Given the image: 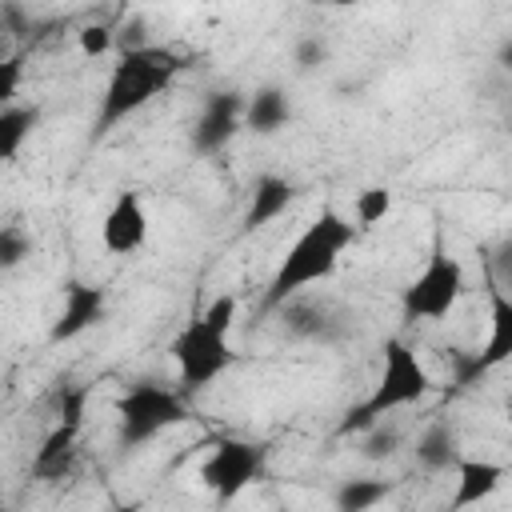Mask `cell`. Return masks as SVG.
<instances>
[{
	"instance_id": "6da1fadb",
	"label": "cell",
	"mask_w": 512,
	"mask_h": 512,
	"mask_svg": "<svg viewBox=\"0 0 512 512\" xmlns=\"http://www.w3.org/2000/svg\"><path fill=\"white\" fill-rule=\"evenodd\" d=\"M348 244H356V224L348 216H340L336 208H320V216L280 256V264L268 280V292H264V308H280L308 284L328 280Z\"/></svg>"
},
{
	"instance_id": "7a4b0ae2",
	"label": "cell",
	"mask_w": 512,
	"mask_h": 512,
	"mask_svg": "<svg viewBox=\"0 0 512 512\" xmlns=\"http://www.w3.org/2000/svg\"><path fill=\"white\" fill-rule=\"evenodd\" d=\"M184 68V60L172 52V48H156V44H144V48H124V56L116 60L108 84H104V96H100V112H96V128H92V140L108 136L120 120H128L132 112H140L152 96H160L172 76Z\"/></svg>"
},
{
	"instance_id": "3957f363",
	"label": "cell",
	"mask_w": 512,
	"mask_h": 512,
	"mask_svg": "<svg viewBox=\"0 0 512 512\" xmlns=\"http://www.w3.org/2000/svg\"><path fill=\"white\" fill-rule=\"evenodd\" d=\"M232 320H236V296L220 292V296H212V304L196 320H188L176 332L172 360H176V376H180L184 392L208 388L232 364V348H228Z\"/></svg>"
},
{
	"instance_id": "277c9868",
	"label": "cell",
	"mask_w": 512,
	"mask_h": 512,
	"mask_svg": "<svg viewBox=\"0 0 512 512\" xmlns=\"http://www.w3.org/2000/svg\"><path fill=\"white\" fill-rule=\"evenodd\" d=\"M428 388H432V376H428V368L420 364V356L404 344V340H384V364H380V380H376V388L360 400V404H352L348 412H344V420H340V436H352V432H368L372 424H380V416H388L392 408H404V404H416V400H424L428 396Z\"/></svg>"
},
{
	"instance_id": "5b68a950",
	"label": "cell",
	"mask_w": 512,
	"mask_h": 512,
	"mask_svg": "<svg viewBox=\"0 0 512 512\" xmlns=\"http://www.w3.org/2000/svg\"><path fill=\"white\" fill-rule=\"evenodd\" d=\"M460 292H464V268L444 248V240L436 236L432 240V252H428V264L412 276V284L404 288L400 304H404V316L408 320H444L456 308Z\"/></svg>"
},
{
	"instance_id": "8992f818",
	"label": "cell",
	"mask_w": 512,
	"mask_h": 512,
	"mask_svg": "<svg viewBox=\"0 0 512 512\" xmlns=\"http://www.w3.org/2000/svg\"><path fill=\"white\" fill-rule=\"evenodd\" d=\"M116 416H120V444L136 448V444L184 424L188 404L180 400V392H172L164 384H132L116 400Z\"/></svg>"
},
{
	"instance_id": "52a82bcc",
	"label": "cell",
	"mask_w": 512,
	"mask_h": 512,
	"mask_svg": "<svg viewBox=\"0 0 512 512\" xmlns=\"http://www.w3.org/2000/svg\"><path fill=\"white\" fill-rule=\"evenodd\" d=\"M260 472H264V448L256 440H240V436L216 440L208 460L200 464V480L216 500H236Z\"/></svg>"
},
{
	"instance_id": "ba28073f",
	"label": "cell",
	"mask_w": 512,
	"mask_h": 512,
	"mask_svg": "<svg viewBox=\"0 0 512 512\" xmlns=\"http://www.w3.org/2000/svg\"><path fill=\"white\" fill-rule=\"evenodd\" d=\"M504 360H512V296L488 276V340L476 356H468L456 372V384H472L476 376L500 368Z\"/></svg>"
},
{
	"instance_id": "9c48e42d",
	"label": "cell",
	"mask_w": 512,
	"mask_h": 512,
	"mask_svg": "<svg viewBox=\"0 0 512 512\" xmlns=\"http://www.w3.org/2000/svg\"><path fill=\"white\" fill-rule=\"evenodd\" d=\"M244 108H248V100L240 92H212L192 128V152H200V156L224 152L228 140L236 136V128L244 124Z\"/></svg>"
},
{
	"instance_id": "30bf717a",
	"label": "cell",
	"mask_w": 512,
	"mask_h": 512,
	"mask_svg": "<svg viewBox=\"0 0 512 512\" xmlns=\"http://www.w3.org/2000/svg\"><path fill=\"white\" fill-rule=\"evenodd\" d=\"M104 308H108V296L100 284H84V280H68L64 284V304H60V316L52 324V340L64 344V340H76L80 332L96 328L104 320Z\"/></svg>"
},
{
	"instance_id": "8fae6325",
	"label": "cell",
	"mask_w": 512,
	"mask_h": 512,
	"mask_svg": "<svg viewBox=\"0 0 512 512\" xmlns=\"http://www.w3.org/2000/svg\"><path fill=\"white\" fill-rule=\"evenodd\" d=\"M100 240H104V248L112 256H132V252L144 248V240H148V212H144L136 192H120L116 196V204L108 208V216L100 224Z\"/></svg>"
},
{
	"instance_id": "7c38bea8",
	"label": "cell",
	"mask_w": 512,
	"mask_h": 512,
	"mask_svg": "<svg viewBox=\"0 0 512 512\" xmlns=\"http://www.w3.org/2000/svg\"><path fill=\"white\" fill-rule=\"evenodd\" d=\"M296 200V184L284 180V176H260L252 184V200L244 208V220H240V232H256L264 224H272L280 212H288V204Z\"/></svg>"
},
{
	"instance_id": "4fadbf2b",
	"label": "cell",
	"mask_w": 512,
	"mask_h": 512,
	"mask_svg": "<svg viewBox=\"0 0 512 512\" xmlns=\"http://www.w3.org/2000/svg\"><path fill=\"white\" fill-rule=\"evenodd\" d=\"M504 480V464L496 460H460L456 464V492H452V504L448 512H464L480 500H488Z\"/></svg>"
},
{
	"instance_id": "5bb4252c",
	"label": "cell",
	"mask_w": 512,
	"mask_h": 512,
	"mask_svg": "<svg viewBox=\"0 0 512 512\" xmlns=\"http://www.w3.org/2000/svg\"><path fill=\"white\" fill-rule=\"evenodd\" d=\"M76 432L80 428H72V424H56L40 440V448L32 456V480H64L72 472V464H76Z\"/></svg>"
},
{
	"instance_id": "9a60e30c",
	"label": "cell",
	"mask_w": 512,
	"mask_h": 512,
	"mask_svg": "<svg viewBox=\"0 0 512 512\" xmlns=\"http://www.w3.org/2000/svg\"><path fill=\"white\" fill-rule=\"evenodd\" d=\"M292 120V104H288V92L268 84V88H256L248 96V108H244V128L256 132V136H276L284 124Z\"/></svg>"
},
{
	"instance_id": "2e32d148",
	"label": "cell",
	"mask_w": 512,
	"mask_h": 512,
	"mask_svg": "<svg viewBox=\"0 0 512 512\" xmlns=\"http://www.w3.org/2000/svg\"><path fill=\"white\" fill-rule=\"evenodd\" d=\"M416 460L428 468V472H444V468H456L464 456H460V444H456V432L440 420V424H428L424 436L416 440Z\"/></svg>"
},
{
	"instance_id": "e0dca14e",
	"label": "cell",
	"mask_w": 512,
	"mask_h": 512,
	"mask_svg": "<svg viewBox=\"0 0 512 512\" xmlns=\"http://www.w3.org/2000/svg\"><path fill=\"white\" fill-rule=\"evenodd\" d=\"M392 496V480H380V476H352L336 488L332 504L336 512H372L376 504H384Z\"/></svg>"
},
{
	"instance_id": "ac0fdd59",
	"label": "cell",
	"mask_w": 512,
	"mask_h": 512,
	"mask_svg": "<svg viewBox=\"0 0 512 512\" xmlns=\"http://www.w3.org/2000/svg\"><path fill=\"white\" fill-rule=\"evenodd\" d=\"M36 120H40V108H32V104H12L0 112V160H16L20 144L36 128Z\"/></svg>"
},
{
	"instance_id": "d6986e66",
	"label": "cell",
	"mask_w": 512,
	"mask_h": 512,
	"mask_svg": "<svg viewBox=\"0 0 512 512\" xmlns=\"http://www.w3.org/2000/svg\"><path fill=\"white\" fill-rule=\"evenodd\" d=\"M352 212H356V228H376V224L392 212V192H388L384 184H372V188L356 192Z\"/></svg>"
},
{
	"instance_id": "ffe728a7",
	"label": "cell",
	"mask_w": 512,
	"mask_h": 512,
	"mask_svg": "<svg viewBox=\"0 0 512 512\" xmlns=\"http://www.w3.org/2000/svg\"><path fill=\"white\" fill-rule=\"evenodd\" d=\"M400 448V432L392 428V424H372L368 432H364V440H360V452L368 456V460H388L392 452Z\"/></svg>"
},
{
	"instance_id": "44dd1931",
	"label": "cell",
	"mask_w": 512,
	"mask_h": 512,
	"mask_svg": "<svg viewBox=\"0 0 512 512\" xmlns=\"http://www.w3.org/2000/svg\"><path fill=\"white\" fill-rule=\"evenodd\" d=\"M24 256H32V240H28L16 224H8V228L0 232V268L12 272L16 264H24Z\"/></svg>"
},
{
	"instance_id": "7402d4cb",
	"label": "cell",
	"mask_w": 512,
	"mask_h": 512,
	"mask_svg": "<svg viewBox=\"0 0 512 512\" xmlns=\"http://www.w3.org/2000/svg\"><path fill=\"white\" fill-rule=\"evenodd\" d=\"M84 400H88V388H84V384H64V388L56 392V416H60V424L80 428V420H84Z\"/></svg>"
},
{
	"instance_id": "603a6c76",
	"label": "cell",
	"mask_w": 512,
	"mask_h": 512,
	"mask_svg": "<svg viewBox=\"0 0 512 512\" xmlns=\"http://www.w3.org/2000/svg\"><path fill=\"white\" fill-rule=\"evenodd\" d=\"M112 48V28L108 24H88L80 28V52L84 56H104Z\"/></svg>"
},
{
	"instance_id": "cb8c5ba5",
	"label": "cell",
	"mask_w": 512,
	"mask_h": 512,
	"mask_svg": "<svg viewBox=\"0 0 512 512\" xmlns=\"http://www.w3.org/2000/svg\"><path fill=\"white\" fill-rule=\"evenodd\" d=\"M16 88H20V60L8 56V60L0 64V104H4V108L16 104Z\"/></svg>"
},
{
	"instance_id": "d4e9b609",
	"label": "cell",
	"mask_w": 512,
	"mask_h": 512,
	"mask_svg": "<svg viewBox=\"0 0 512 512\" xmlns=\"http://www.w3.org/2000/svg\"><path fill=\"white\" fill-rule=\"evenodd\" d=\"M324 56H328V44H324L320 36H308V40L296 44V64H300V72H312Z\"/></svg>"
},
{
	"instance_id": "484cf974",
	"label": "cell",
	"mask_w": 512,
	"mask_h": 512,
	"mask_svg": "<svg viewBox=\"0 0 512 512\" xmlns=\"http://www.w3.org/2000/svg\"><path fill=\"white\" fill-rule=\"evenodd\" d=\"M496 60H500V68H504V72H512V40H504V44H500Z\"/></svg>"
},
{
	"instance_id": "4316f807",
	"label": "cell",
	"mask_w": 512,
	"mask_h": 512,
	"mask_svg": "<svg viewBox=\"0 0 512 512\" xmlns=\"http://www.w3.org/2000/svg\"><path fill=\"white\" fill-rule=\"evenodd\" d=\"M108 512H144L140 504H116V508H108Z\"/></svg>"
},
{
	"instance_id": "83f0119b",
	"label": "cell",
	"mask_w": 512,
	"mask_h": 512,
	"mask_svg": "<svg viewBox=\"0 0 512 512\" xmlns=\"http://www.w3.org/2000/svg\"><path fill=\"white\" fill-rule=\"evenodd\" d=\"M504 412H508V420H512V400H508V404H504Z\"/></svg>"
},
{
	"instance_id": "f1b7e54d",
	"label": "cell",
	"mask_w": 512,
	"mask_h": 512,
	"mask_svg": "<svg viewBox=\"0 0 512 512\" xmlns=\"http://www.w3.org/2000/svg\"><path fill=\"white\" fill-rule=\"evenodd\" d=\"M508 132H512V112H508Z\"/></svg>"
}]
</instances>
